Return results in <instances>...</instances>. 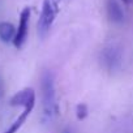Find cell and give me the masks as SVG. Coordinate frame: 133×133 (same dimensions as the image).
<instances>
[{
    "mask_svg": "<svg viewBox=\"0 0 133 133\" xmlns=\"http://www.w3.org/2000/svg\"><path fill=\"white\" fill-rule=\"evenodd\" d=\"M101 61H102L103 66L107 71H110V72L117 71L121 66V63H123L121 51L117 47H115V46H108V47L102 50Z\"/></svg>",
    "mask_w": 133,
    "mask_h": 133,
    "instance_id": "obj_3",
    "label": "cell"
},
{
    "mask_svg": "<svg viewBox=\"0 0 133 133\" xmlns=\"http://www.w3.org/2000/svg\"><path fill=\"white\" fill-rule=\"evenodd\" d=\"M89 114V108L85 103H80L77 106V110H76V115H77V119L78 120H84Z\"/></svg>",
    "mask_w": 133,
    "mask_h": 133,
    "instance_id": "obj_9",
    "label": "cell"
},
{
    "mask_svg": "<svg viewBox=\"0 0 133 133\" xmlns=\"http://www.w3.org/2000/svg\"><path fill=\"white\" fill-rule=\"evenodd\" d=\"M0 97H2V84H0Z\"/></svg>",
    "mask_w": 133,
    "mask_h": 133,
    "instance_id": "obj_12",
    "label": "cell"
},
{
    "mask_svg": "<svg viewBox=\"0 0 133 133\" xmlns=\"http://www.w3.org/2000/svg\"><path fill=\"white\" fill-rule=\"evenodd\" d=\"M61 133H72V130H71V128H65Z\"/></svg>",
    "mask_w": 133,
    "mask_h": 133,
    "instance_id": "obj_10",
    "label": "cell"
},
{
    "mask_svg": "<svg viewBox=\"0 0 133 133\" xmlns=\"http://www.w3.org/2000/svg\"><path fill=\"white\" fill-rule=\"evenodd\" d=\"M107 17L114 24H121L124 21V11L117 0H106Z\"/></svg>",
    "mask_w": 133,
    "mask_h": 133,
    "instance_id": "obj_6",
    "label": "cell"
},
{
    "mask_svg": "<svg viewBox=\"0 0 133 133\" xmlns=\"http://www.w3.org/2000/svg\"><path fill=\"white\" fill-rule=\"evenodd\" d=\"M29 20H30V8L26 7L22 9V12L20 15L18 28L16 29V35L13 39V44L16 48H21L26 41L28 31H29Z\"/></svg>",
    "mask_w": 133,
    "mask_h": 133,
    "instance_id": "obj_4",
    "label": "cell"
},
{
    "mask_svg": "<svg viewBox=\"0 0 133 133\" xmlns=\"http://www.w3.org/2000/svg\"><path fill=\"white\" fill-rule=\"evenodd\" d=\"M33 108H34L33 106L25 107V108H24V112H22V114H21V115H20L17 119H16V121H15V123L9 127V129H7L4 133H16V132H17V130H18V129H20L22 125H24V123L26 121V119H28V117H29V115L31 114Z\"/></svg>",
    "mask_w": 133,
    "mask_h": 133,
    "instance_id": "obj_8",
    "label": "cell"
},
{
    "mask_svg": "<svg viewBox=\"0 0 133 133\" xmlns=\"http://www.w3.org/2000/svg\"><path fill=\"white\" fill-rule=\"evenodd\" d=\"M16 35V28L11 22H0V39L3 42H13Z\"/></svg>",
    "mask_w": 133,
    "mask_h": 133,
    "instance_id": "obj_7",
    "label": "cell"
},
{
    "mask_svg": "<svg viewBox=\"0 0 133 133\" xmlns=\"http://www.w3.org/2000/svg\"><path fill=\"white\" fill-rule=\"evenodd\" d=\"M41 94L44 116L47 119H52L57 114V102L55 91V76L51 71H44L41 76Z\"/></svg>",
    "mask_w": 133,
    "mask_h": 133,
    "instance_id": "obj_1",
    "label": "cell"
},
{
    "mask_svg": "<svg viewBox=\"0 0 133 133\" xmlns=\"http://www.w3.org/2000/svg\"><path fill=\"white\" fill-rule=\"evenodd\" d=\"M123 2H124V3H130L132 0H123Z\"/></svg>",
    "mask_w": 133,
    "mask_h": 133,
    "instance_id": "obj_11",
    "label": "cell"
},
{
    "mask_svg": "<svg viewBox=\"0 0 133 133\" xmlns=\"http://www.w3.org/2000/svg\"><path fill=\"white\" fill-rule=\"evenodd\" d=\"M11 106H22L29 107V106H35V91L31 88H25L22 90H20L18 93H16L12 98H11Z\"/></svg>",
    "mask_w": 133,
    "mask_h": 133,
    "instance_id": "obj_5",
    "label": "cell"
},
{
    "mask_svg": "<svg viewBox=\"0 0 133 133\" xmlns=\"http://www.w3.org/2000/svg\"><path fill=\"white\" fill-rule=\"evenodd\" d=\"M59 2L60 0H43L42 13L38 21V33L41 37H46L50 31L59 12Z\"/></svg>",
    "mask_w": 133,
    "mask_h": 133,
    "instance_id": "obj_2",
    "label": "cell"
}]
</instances>
